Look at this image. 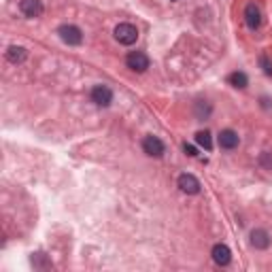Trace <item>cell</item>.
<instances>
[{"label": "cell", "instance_id": "cell-10", "mask_svg": "<svg viewBox=\"0 0 272 272\" xmlns=\"http://www.w3.org/2000/svg\"><path fill=\"white\" fill-rule=\"evenodd\" d=\"M210 255H213V261L219 266H228L230 264V259H232V251L228 245H215L213 251H210Z\"/></svg>", "mask_w": 272, "mask_h": 272}, {"label": "cell", "instance_id": "cell-3", "mask_svg": "<svg viewBox=\"0 0 272 272\" xmlns=\"http://www.w3.org/2000/svg\"><path fill=\"white\" fill-rule=\"evenodd\" d=\"M143 151L151 157H162L166 153V145L157 136H145L143 138Z\"/></svg>", "mask_w": 272, "mask_h": 272}, {"label": "cell", "instance_id": "cell-5", "mask_svg": "<svg viewBox=\"0 0 272 272\" xmlns=\"http://www.w3.org/2000/svg\"><path fill=\"white\" fill-rule=\"evenodd\" d=\"M126 64L130 70H136V73H145L149 68V58L143 51H130L126 58Z\"/></svg>", "mask_w": 272, "mask_h": 272}, {"label": "cell", "instance_id": "cell-4", "mask_svg": "<svg viewBox=\"0 0 272 272\" xmlns=\"http://www.w3.org/2000/svg\"><path fill=\"white\" fill-rule=\"evenodd\" d=\"M177 185H179V189L183 191V194H189V196H196V194H200V181L194 177V175H181L179 177V181H177Z\"/></svg>", "mask_w": 272, "mask_h": 272}, {"label": "cell", "instance_id": "cell-6", "mask_svg": "<svg viewBox=\"0 0 272 272\" xmlns=\"http://www.w3.org/2000/svg\"><path fill=\"white\" fill-rule=\"evenodd\" d=\"M89 96H92V102H96L98 106H108L113 102V92H111V87H106V85H96Z\"/></svg>", "mask_w": 272, "mask_h": 272}, {"label": "cell", "instance_id": "cell-15", "mask_svg": "<svg viewBox=\"0 0 272 272\" xmlns=\"http://www.w3.org/2000/svg\"><path fill=\"white\" fill-rule=\"evenodd\" d=\"M259 66H261V70H264L268 77H272V62L268 60L266 53H261V56H259Z\"/></svg>", "mask_w": 272, "mask_h": 272}, {"label": "cell", "instance_id": "cell-12", "mask_svg": "<svg viewBox=\"0 0 272 272\" xmlns=\"http://www.w3.org/2000/svg\"><path fill=\"white\" fill-rule=\"evenodd\" d=\"M26 58H28V51H26L24 47H19V45H11V47L7 49V60H9L11 64H22Z\"/></svg>", "mask_w": 272, "mask_h": 272}, {"label": "cell", "instance_id": "cell-13", "mask_svg": "<svg viewBox=\"0 0 272 272\" xmlns=\"http://www.w3.org/2000/svg\"><path fill=\"white\" fill-rule=\"evenodd\" d=\"M228 83L232 85V87H238V89H245L247 85H249V79H247V75L245 73H232L230 77H228Z\"/></svg>", "mask_w": 272, "mask_h": 272}, {"label": "cell", "instance_id": "cell-19", "mask_svg": "<svg viewBox=\"0 0 272 272\" xmlns=\"http://www.w3.org/2000/svg\"><path fill=\"white\" fill-rule=\"evenodd\" d=\"M173 3H177V0H173Z\"/></svg>", "mask_w": 272, "mask_h": 272}, {"label": "cell", "instance_id": "cell-17", "mask_svg": "<svg viewBox=\"0 0 272 272\" xmlns=\"http://www.w3.org/2000/svg\"><path fill=\"white\" fill-rule=\"evenodd\" d=\"M183 151H185V153H187L189 157H196V155H198V151H196V147H194V145H187V143H185V145H183Z\"/></svg>", "mask_w": 272, "mask_h": 272}, {"label": "cell", "instance_id": "cell-2", "mask_svg": "<svg viewBox=\"0 0 272 272\" xmlns=\"http://www.w3.org/2000/svg\"><path fill=\"white\" fill-rule=\"evenodd\" d=\"M115 41L119 43V45H126V47H130V45H134L136 43V38H138V30H136V26H132V24H119L117 28H115Z\"/></svg>", "mask_w": 272, "mask_h": 272}, {"label": "cell", "instance_id": "cell-14", "mask_svg": "<svg viewBox=\"0 0 272 272\" xmlns=\"http://www.w3.org/2000/svg\"><path fill=\"white\" fill-rule=\"evenodd\" d=\"M196 143L200 147H204L206 151L213 149V136H210L208 130H200V132H196Z\"/></svg>", "mask_w": 272, "mask_h": 272}, {"label": "cell", "instance_id": "cell-9", "mask_svg": "<svg viewBox=\"0 0 272 272\" xmlns=\"http://www.w3.org/2000/svg\"><path fill=\"white\" fill-rule=\"evenodd\" d=\"M217 140H219V147L221 149H228V151L236 149L238 143H240V138H238V134L234 132V130H221Z\"/></svg>", "mask_w": 272, "mask_h": 272}, {"label": "cell", "instance_id": "cell-16", "mask_svg": "<svg viewBox=\"0 0 272 272\" xmlns=\"http://www.w3.org/2000/svg\"><path fill=\"white\" fill-rule=\"evenodd\" d=\"M259 164L264 166L266 170H272V153H268V151H264V153L259 155Z\"/></svg>", "mask_w": 272, "mask_h": 272}, {"label": "cell", "instance_id": "cell-8", "mask_svg": "<svg viewBox=\"0 0 272 272\" xmlns=\"http://www.w3.org/2000/svg\"><path fill=\"white\" fill-rule=\"evenodd\" d=\"M245 22L251 30H257L261 26V11H259V7L257 5H247L245 7Z\"/></svg>", "mask_w": 272, "mask_h": 272}, {"label": "cell", "instance_id": "cell-7", "mask_svg": "<svg viewBox=\"0 0 272 272\" xmlns=\"http://www.w3.org/2000/svg\"><path fill=\"white\" fill-rule=\"evenodd\" d=\"M19 11L30 19L41 17L43 15V3L41 0H22V3H19Z\"/></svg>", "mask_w": 272, "mask_h": 272}, {"label": "cell", "instance_id": "cell-11", "mask_svg": "<svg viewBox=\"0 0 272 272\" xmlns=\"http://www.w3.org/2000/svg\"><path fill=\"white\" fill-rule=\"evenodd\" d=\"M251 245H253L255 249H268L270 247V236H268V232L266 230H253L251 232Z\"/></svg>", "mask_w": 272, "mask_h": 272}, {"label": "cell", "instance_id": "cell-1", "mask_svg": "<svg viewBox=\"0 0 272 272\" xmlns=\"http://www.w3.org/2000/svg\"><path fill=\"white\" fill-rule=\"evenodd\" d=\"M58 34H60V38H62V43H66L70 47H77V45L83 43L81 28H77L73 24H62V26L58 28Z\"/></svg>", "mask_w": 272, "mask_h": 272}, {"label": "cell", "instance_id": "cell-18", "mask_svg": "<svg viewBox=\"0 0 272 272\" xmlns=\"http://www.w3.org/2000/svg\"><path fill=\"white\" fill-rule=\"evenodd\" d=\"M261 106H264V108H270V100L264 96V98H261Z\"/></svg>", "mask_w": 272, "mask_h": 272}]
</instances>
